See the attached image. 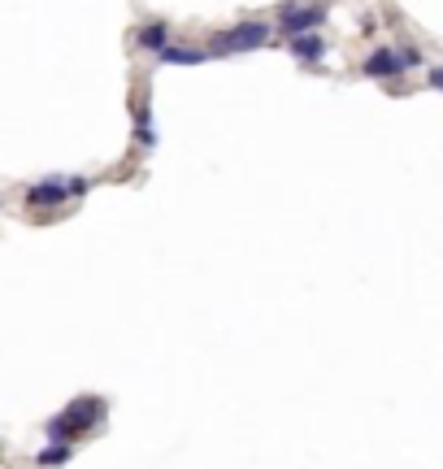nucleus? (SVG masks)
<instances>
[{
    "label": "nucleus",
    "instance_id": "f257e3e1",
    "mask_svg": "<svg viewBox=\"0 0 443 469\" xmlns=\"http://www.w3.org/2000/svg\"><path fill=\"white\" fill-rule=\"evenodd\" d=\"M104 418H109V404H104L100 395H78V400H70L61 413H52L44 430H49V439H66V444H74L78 435L96 430Z\"/></svg>",
    "mask_w": 443,
    "mask_h": 469
},
{
    "label": "nucleus",
    "instance_id": "f03ea898",
    "mask_svg": "<svg viewBox=\"0 0 443 469\" xmlns=\"http://www.w3.org/2000/svg\"><path fill=\"white\" fill-rule=\"evenodd\" d=\"M270 44V26L266 23H235L209 35V52L213 57H231V52H252V49H266Z\"/></svg>",
    "mask_w": 443,
    "mask_h": 469
},
{
    "label": "nucleus",
    "instance_id": "7ed1b4c3",
    "mask_svg": "<svg viewBox=\"0 0 443 469\" xmlns=\"http://www.w3.org/2000/svg\"><path fill=\"white\" fill-rule=\"evenodd\" d=\"M326 23V5L321 0H309V5H283L278 9V31L292 40V35H304V31H318Z\"/></svg>",
    "mask_w": 443,
    "mask_h": 469
},
{
    "label": "nucleus",
    "instance_id": "20e7f679",
    "mask_svg": "<svg viewBox=\"0 0 443 469\" xmlns=\"http://www.w3.org/2000/svg\"><path fill=\"white\" fill-rule=\"evenodd\" d=\"M66 200H74L70 178H40L26 187V209H61Z\"/></svg>",
    "mask_w": 443,
    "mask_h": 469
},
{
    "label": "nucleus",
    "instance_id": "39448f33",
    "mask_svg": "<svg viewBox=\"0 0 443 469\" xmlns=\"http://www.w3.org/2000/svg\"><path fill=\"white\" fill-rule=\"evenodd\" d=\"M404 70H409V66H404L400 49H387V44H378V49L366 57V66H361L366 78H395V75H404Z\"/></svg>",
    "mask_w": 443,
    "mask_h": 469
},
{
    "label": "nucleus",
    "instance_id": "423d86ee",
    "mask_svg": "<svg viewBox=\"0 0 443 469\" xmlns=\"http://www.w3.org/2000/svg\"><path fill=\"white\" fill-rule=\"evenodd\" d=\"M209 57H213V52L200 49V44H174V40L157 52V61H161V66H204Z\"/></svg>",
    "mask_w": 443,
    "mask_h": 469
},
{
    "label": "nucleus",
    "instance_id": "0eeeda50",
    "mask_svg": "<svg viewBox=\"0 0 443 469\" xmlns=\"http://www.w3.org/2000/svg\"><path fill=\"white\" fill-rule=\"evenodd\" d=\"M287 52H292L295 61H304V66H318L321 57H326V40H321L318 31H304V35L287 40Z\"/></svg>",
    "mask_w": 443,
    "mask_h": 469
},
{
    "label": "nucleus",
    "instance_id": "6e6552de",
    "mask_svg": "<svg viewBox=\"0 0 443 469\" xmlns=\"http://www.w3.org/2000/svg\"><path fill=\"white\" fill-rule=\"evenodd\" d=\"M166 44H170V23H166V18H152V23H144L135 31V49L152 52V57L166 49Z\"/></svg>",
    "mask_w": 443,
    "mask_h": 469
},
{
    "label": "nucleus",
    "instance_id": "1a4fd4ad",
    "mask_svg": "<svg viewBox=\"0 0 443 469\" xmlns=\"http://www.w3.org/2000/svg\"><path fill=\"white\" fill-rule=\"evenodd\" d=\"M131 122H135V140H140V149H157V135H152V104H148V100L135 104Z\"/></svg>",
    "mask_w": 443,
    "mask_h": 469
},
{
    "label": "nucleus",
    "instance_id": "9d476101",
    "mask_svg": "<svg viewBox=\"0 0 443 469\" xmlns=\"http://www.w3.org/2000/svg\"><path fill=\"white\" fill-rule=\"evenodd\" d=\"M74 456V444H66V439H49V447L35 456V465H44V469H57V465H66Z\"/></svg>",
    "mask_w": 443,
    "mask_h": 469
},
{
    "label": "nucleus",
    "instance_id": "9b49d317",
    "mask_svg": "<svg viewBox=\"0 0 443 469\" xmlns=\"http://www.w3.org/2000/svg\"><path fill=\"white\" fill-rule=\"evenodd\" d=\"M400 57H404V66H421V52L418 49H400Z\"/></svg>",
    "mask_w": 443,
    "mask_h": 469
},
{
    "label": "nucleus",
    "instance_id": "f8f14e48",
    "mask_svg": "<svg viewBox=\"0 0 443 469\" xmlns=\"http://www.w3.org/2000/svg\"><path fill=\"white\" fill-rule=\"evenodd\" d=\"M426 83H430L435 92H443V66H435V70H430V78H426Z\"/></svg>",
    "mask_w": 443,
    "mask_h": 469
}]
</instances>
